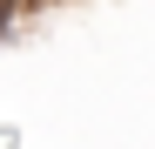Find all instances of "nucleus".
Wrapping results in <instances>:
<instances>
[{"label":"nucleus","mask_w":155,"mask_h":149,"mask_svg":"<svg viewBox=\"0 0 155 149\" xmlns=\"http://www.w3.org/2000/svg\"><path fill=\"white\" fill-rule=\"evenodd\" d=\"M27 7H34V0H0V41H14V27H20Z\"/></svg>","instance_id":"obj_1"}]
</instances>
